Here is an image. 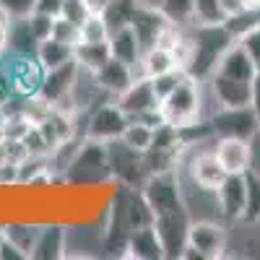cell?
<instances>
[{
    "instance_id": "22",
    "label": "cell",
    "mask_w": 260,
    "mask_h": 260,
    "mask_svg": "<svg viewBox=\"0 0 260 260\" xmlns=\"http://www.w3.org/2000/svg\"><path fill=\"white\" fill-rule=\"evenodd\" d=\"M138 76H146V78H156L161 73H169V71H177L175 68V60H172V52L164 50V47H148L143 50L141 60H138Z\"/></svg>"
},
{
    "instance_id": "9",
    "label": "cell",
    "mask_w": 260,
    "mask_h": 260,
    "mask_svg": "<svg viewBox=\"0 0 260 260\" xmlns=\"http://www.w3.org/2000/svg\"><path fill=\"white\" fill-rule=\"evenodd\" d=\"M213 136H237V138H252L260 130V117L252 112V107H219L208 117Z\"/></svg>"
},
{
    "instance_id": "11",
    "label": "cell",
    "mask_w": 260,
    "mask_h": 260,
    "mask_svg": "<svg viewBox=\"0 0 260 260\" xmlns=\"http://www.w3.org/2000/svg\"><path fill=\"white\" fill-rule=\"evenodd\" d=\"M78 76V62L76 57L71 62L60 65V68L45 71L42 76V86L39 94L45 96L55 110H71V91H73V81Z\"/></svg>"
},
{
    "instance_id": "12",
    "label": "cell",
    "mask_w": 260,
    "mask_h": 260,
    "mask_svg": "<svg viewBox=\"0 0 260 260\" xmlns=\"http://www.w3.org/2000/svg\"><path fill=\"white\" fill-rule=\"evenodd\" d=\"M221 219L226 224H242L245 221V206H247V182L245 175H226V180L216 190Z\"/></svg>"
},
{
    "instance_id": "36",
    "label": "cell",
    "mask_w": 260,
    "mask_h": 260,
    "mask_svg": "<svg viewBox=\"0 0 260 260\" xmlns=\"http://www.w3.org/2000/svg\"><path fill=\"white\" fill-rule=\"evenodd\" d=\"M0 6L11 18H26L34 13L37 0H0Z\"/></svg>"
},
{
    "instance_id": "48",
    "label": "cell",
    "mask_w": 260,
    "mask_h": 260,
    "mask_svg": "<svg viewBox=\"0 0 260 260\" xmlns=\"http://www.w3.org/2000/svg\"><path fill=\"white\" fill-rule=\"evenodd\" d=\"M0 240H3V224H0Z\"/></svg>"
},
{
    "instance_id": "3",
    "label": "cell",
    "mask_w": 260,
    "mask_h": 260,
    "mask_svg": "<svg viewBox=\"0 0 260 260\" xmlns=\"http://www.w3.org/2000/svg\"><path fill=\"white\" fill-rule=\"evenodd\" d=\"M65 182L71 185H102L110 182V164H107V143L86 141L81 143L78 154L73 156L71 167L62 175Z\"/></svg>"
},
{
    "instance_id": "41",
    "label": "cell",
    "mask_w": 260,
    "mask_h": 260,
    "mask_svg": "<svg viewBox=\"0 0 260 260\" xmlns=\"http://www.w3.org/2000/svg\"><path fill=\"white\" fill-rule=\"evenodd\" d=\"M250 148H252V159H250V172L260 177V130L250 138Z\"/></svg>"
},
{
    "instance_id": "46",
    "label": "cell",
    "mask_w": 260,
    "mask_h": 260,
    "mask_svg": "<svg viewBox=\"0 0 260 260\" xmlns=\"http://www.w3.org/2000/svg\"><path fill=\"white\" fill-rule=\"evenodd\" d=\"M159 3L161 0H138V6H143V8H159Z\"/></svg>"
},
{
    "instance_id": "27",
    "label": "cell",
    "mask_w": 260,
    "mask_h": 260,
    "mask_svg": "<svg viewBox=\"0 0 260 260\" xmlns=\"http://www.w3.org/2000/svg\"><path fill=\"white\" fill-rule=\"evenodd\" d=\"M172 60H175V68L182 73H192L195 65V55H198V45H195V37L190 29H182V34L177 37V42L172 45Z\"/></svg>"
},
{
    "instance_id": "13",
    "label": "cell",
    "mask_w": 260,
    "mask_h": 260,
    "mask_svg": "<svg viewBox=\"0 0 260 260\" xmlns=\"http://www.w3.org/2000/svg\"><path fill=\"white\" fill-rule=\"evenodd\" d=\"M213 151L219 156L221 167L226 169V175H245V172H250V159H252L250 138L221 136L213 141Z\"/></svg>"
},
{
    "instance_id": "4",
    "label": "cell",
    "mask_w": 260,
    "mask_h": 260,
    "mask_svg": "<svg viewBox=\"0 0 260 260\" xmlns=\"http://www.w3.org/2000/svg\"><path fill=\"white\" fill-rule=\"evenodd\" d=\"M190 31L195 37V45H198V55H195V65H192L190 76L208 78L216 68V62H219V57L224 55V50L234 42V37L226 31L224 21L221 24H192Z\"/></svg>"
},
{
    "instance_id": "39",
    "label": "cell",
    "mask_w": 260,
    "mask_h": 260,
    "mask_svg": "<svg viewBox=\"0 0 260 260\" xmlns=\"http://www.w3.org/2000/svg\"><path fill=\"white\" fill-rule=\"evenodd\" d=\"M37 13H45V16H52L57 18L60 11H62V0H37Z\"/></svg>"
},
{
    "instance_id": "7",
    "label": "cell",
    "mask_w": 260,
    "mask_h": 260,
    "mask_svg": "<svg viewBox=\"0 0 260 260\" xmlns=\"http://www.w3.org/2000/svg\"><path fill=\"white\" fill-rule=\"evenodd\" d=\"M125 125H127V115L117 107L115 99H107L86 115L83 138L96 141V143H110V141H117L122 136Z\"/></svg>"
},
{
    "instance_id": "32",
    "label": "cell",
    "mask_w": 260,
    "mask_h": 260,
    "mask_svg": "<svg viewBox=\"0 0 260 260\" xmlns=\"http://www.w3.org/2000/svg\"><path fill=\"white\" fill-rule=\"evenodd\" d=\"M52 37L60 39V42H68V45L76 47V45H78V26L73 24V21L57 16V18H55V24H52Z\"/></svg>"
},
{
    "instance_id": "38",
    "label": "cell",
    "mask_w": 260,
    "mask_h": 260,
    "mask_svg": "<svg viewBox=\"0 0 260 260\" xmlns=\"http://www.w3.org/2000/svg\"><path fill=\"white\" fill-rule=\"evenodd\" d=\"M0 260H29V257L21 252L13 242H8L3 237V240H0Z\"/></svg>"
},
{
    "instance_id": "23",
    "label": "cell",
    "mask_w": 260,
    "mask_h": 260,
    "mask_svg": "<svg viewBox=\"0 0 260 260\" xmlns=\"http://www.w3.org/2000/svg\"><path fill=\"white\" fill-rule=\"evenodd\" d=\"M73 57L81 68L99 71L102 65L112 57V50H110V42H78L73 47Z\"/></svg>"
},
{
    "instance_id": "6",
    "label": "cell",
    "mask_w": 260,
    "mask_h": 260,
    "mask_svg": "<svg viewBox=\"0 0 260 260\" xmlns=\"http://www.w3.org/2000/svg\"><path fill=\"white\" fill-rule=\"evenodd\" d=\"M0 73L8 78L13 96H24V99H26V96H31V94H39L45 68L37 62L34 55L6 52V57L0 60Z\"/></svg>"
},
{
    "instance_id": "10",
    "label": "cell",
    "mask_w": 260,
    "mask_h": 260,
    "mask_svg": "<svg viewBox=\"0 0 260 260\" xmlns=\"http://www.w3.org/2000/svg\"><path fill=\"white\" fill-rule=\"evenodd\" d=\"M187 226H190V213L187 208H177V211H167L154 216V229L159 234V240L164 245V255L167 257H180L187 242Z\"/></svg>"
},
{
    "instance_id": "17",
    "label": "cell",
    "mask_w": 260,
    "mask_h": 260,
    "mask_svg": "<svg viewBox=\"0 0 260 260\" xmlns=\"http://www.w3.org/2000/svg\"><path fill=\"white\" fill-rule=\"evenodd\" d=\"M34 260H60L65 257V221H45L39 229L37 245L31 250Z\"/></svg>"
},
{
    "instance_id": "44",
    "label": "cell",
    "mask_w": 260,
    "mask_h": 260,
    "mask_svg": "<svg viewBox=\"0 0 260 260\" xmlns=\"http://www.w3.org/2000/svg\"><path fill=\"white\" fill-rule=\"evenodd\" d=\"M8 52V29H0V60Z\"/></svg>"
},
{
    "instance_id": "19",
    "label": "cell",
    "mask_w": 260,
    "mask_h": 260,
    "mask_svg": "<svg viewBox=\"0 0 260 260\" xmlns=\"http://www.w3.org/2000/svg\"><path fill=\"white\" fill-rule=\"evenodd\" d=\"M164 24H167V18L159 13V8H143V6L136 8L133 21H130V26L136 29V34H138V39H141L143 50H148V47L156 45V39H159Z\"/></svg>"
},
{
    "instance_id": "35",
    "label": "cell",
    "mask_w": 260,
    "mask_h": 260,
    "mask_svg": "<svg viewBox=\"0 0 260 260\" xmlns=\"http://www.w3.org/2000/svg\"><path fill=\"white\" fill-rule=\"evenodd\" d=\"M237 42H242V47L247 50L252 65H255V71H260V24L255 29H250L242 39H237Z\"/></svg>"
},
{
    "instance_id": "26",
    "label": "cell",
    "mask_w": 260,
    "mask_h": 260,
    "mask_svg": "<svg viewBox=\"0 0 260 260\" xmlns=\"http://www.w3.org/2000/svg\"><path fill=\"white\" fill-rule=\"evenodd\" d=\"M159 13L180 29H190L195 24V0H161Z\"/></svg>"
},
{
    "instance_id": "2",
    "label": "cell",
    "mask_w": 260,
    "mask_h": 260,
    "mask_svg": "<svg viewBox=\"0 0 260 260\" xmlns=\"http://www.w3.org/2000/svg\"><path fill=\"white\" fill-rule=\"evenodd\" d=\"M229 250V224L221 219H192L187 226V242L182 260H219Z\"/></svg>"
},
{
    "instance_id": "16",
    "label": "cell",
    "mask_w": 260,
    "mask_h": 260,
    "mask_svg": "<svg viewBox=\"0 0 260 260\" xmlns=\"http://www.w3.org/2000/svg\"><path fill=\"white\" fill-rule=\"evenodd\" d=\"M94 76H96V81H99V86L104 89V94L107 96H112V99H117L130 83L136 81V68L133 65H127V62H122V60H117V57H110L99 71H94Z\"/></svg>"
},
{
    "instance_id": "14",
    "label": "cell",
    "mask_w": 260,
    "mask_h": 260,
    "mask_svg": "<svg viewBox=\"0 0 260 260\" xmlns=\"http://www.w3.org/2000/svg\"><path fill=\"white\" fill-rule=\"evenodd\" d=\"M120 257H133V260H164V245L159 240V234L154 229V224L148 226H138L127 234L125 247L120 252Z\"/></svg>"
},
{
    "instance_id": "30",
    "label": "cell",
    "mask_w": 260,
    "mask_h": 260,
    "mask_svg": "<svg viewBox=\"0 0 260 260\" xmlns=\"http://www.w3.org/2000/svg\"><path fill=\"white\" fill-rule=\"evenodd\" d=\"M245 182H247V206L242 224H260V177L252 172H245Z\"/></svg>"
},
{
    "instance_id": "21",
    "label": "cell",
    "mask_w": 260,
    "mask_h": 260,
    "mask_svg": "<svg viewBox=\"0 0 260 260\" xmlns=\"http://www.w3.org/2000/svg\"><path fill=\"white\" fill-rule=\"evenodd\" d=\"M34 57H37V62H39L45 71H52V68H60V65H65V62L73 60V45H68V42H60V39H55V37H47V39H42L39 45H37Z\"/></svg>"
},
{
    "instance_id": "45",
    "label": "cell",
    "mask_w": 260,
    "mask_h": 260,
    "mask_svg": "<svg viewBox=\"0 0 260 260\" xmlns=\"http://www.w3.org/2000/svg\"><path fill=\"white\" fill-rule=\"evenodd\" d=\"M8 24H11V16L3 11V6H0V29H8Z\"/></svg>"
},
{
    "instance_id": "20",
    "label": "cell",
    "mask_w": 260,
    "mask_h": 260,
    "mask_svg": "<svg viewBox=\"0 0 260 260\" xmlns=\"http://www.w3.org/2000/svg\"><path fill=\"white\" fill-rule=\"evenodd\" d=\"M110 50H112V57H117V60H122L127 65H133V68H138V60L143 55V45H141L136 29L130 24L110 34Z\"/></svg>"
},
{
    "instance_id": "28",
    "label": "cell",
    "mask_w": 260,
    "mask_h": 260,
    "mask_svg": "<svg viewBox=\"0 0 260 260\" xmlns=\"http://www.w3.org/2000/svg\"><path fill=\"white\" fill-rule=\"evenodd\" d=\"M138 8V0H110V6L104 8V21L107 26H110V34L127 26L130 21H133V13Z\"/></svg>"
},
{
    "instance_id": "33",
    "label": "cell",
    "mask_w": 260,
    "mask_h": 260,
    "mask_svg": "<svg viewBox=\"0 0 260 260\" xmlns=\"http://www.w3.org/2000/svg\"><path fill=\"white\" fill-rule=\"evenodd\" d=\"M89 13H91V11L86 8L83 0H62V11H60V16H62V18H68V21H73L76 26H81Z\"/></svg>"
},
{
    "instance_id": "8",
    "label": "cell",
    "mask_w": 260,
    "mask_h": 260,
    "mask_svg": "<svg viewBox=\"0 0 260 260\" xmlns=\"http://www.w3.org/2000/svg\"><path fill=\"white\" fill-rule=\"evenodd\" d=\"M107 164H110V177L122 187H141L146 180L143 154L125 146L120 138L107 143Z\"/></svg>"
},
{
    "instance_id": "43",
    "label": "cell",
    "mask_w": 260,
    "mask_h": 260,
    "mask_svg": "<svg viewBox=\"0 0 260 260\" xmlns=\"http://www.w3.org/2000/svg\"><path fill=\"white\" fill-rule=\"evenodd\" d=\"M83 3L91 13H104V8L110 6V0H83Z\"/></svg>"
},
{
    "instance_id": "29",
    "label": "cell",
    "mask_w": 260,
    "mask_h": 260,
    "mask_svg": "<svg viewBox=\"0 0 260 260\" xmlns=\"http://www.w3.org/2000/svg\"><path fill=\"white\" fill-rule=\"evenodd\" d=\"M78 42H110V26L102 13H89L78 26Z\"/></svg>"
},
{
    "instance_id": "47",
    "label": "cell",
    "mask_w": 260,
    "mask_h": 260,
    "mask_svg": "<svg viewBox=\"0 0 260 260\" xmlns=\"http://www.w3.org/2000/svg\"><path fill=\"white\" fill-rule=\"evenodd\" d=\"M250 6L252 8H260V0H250Z\"/></svg>"
},
{
    "instance_id": "31",
    "label": "cell",
    "mask_w": 260,
    "mask_h": 260,
    "mask_svg": "<svg viewBox=\"0 0 260 260\" xmlns=\"http://www.w3.org/2000/svg\"><path fill=\"white\" fill-rule=\"evenodd\" d=\"M219 0H195V24H221Z\"/></svg>"
},
{
    "instance_id": "1",
    "label": "cell",
    "mask_w": 260,
    "mask_h": 260,
    "mask_svg": "<svg viewBox=\"0 0 260 260\" xmlns=\"http://www.w3.org/2000/svg\"><path fill=\"white\" fill-rule=\"evenodd\" d=\"M159 112L161 120L172 127H185L206 117V89H203V78H195L185 73L180 83L172 89L161 102H159Z\"/></svg>"
},
{
    "instance_id": "18",
    "label": "cell",
    "mask_w": 260,
    "mask_h": 260,
    "mask_svg": "<svg viewBox=\"0 0 260 260\" xmlns=\"http://www.w3.org/2000/svg\"><path fill=\"white\" fill-rule=\"evenodd\" d=\"M213 73H221V76H229V78H240V81H252L255 76V65L247 55V50L242 47V42H232V45L224 50V55L216 62Z\"/></svg>"
},
{
    "instance_id": "15",
    "label": "cell",
    "mask_w": 260,
    "mask_h": 260,
    "mask_svg": "<svg viewBox=\"0 0 260 260\" xmlns=\"http://www.w3.org/2000/svg\"><path fill=\"white\" fill-rule=\"evenodd\" d=\"M206 83L219 107H250V81L211 73L206 78Z\"/></svg>"
},
{
    "instance_id": "25",
    "label": "cell",
    "mask_w": 260,
    "mask_h": 260,
    "mask_svg": "<svg viewBox=\"0 0 260 260\" xmlns=\"http://www.w3.org/2000/svg\"><path fill=\"white\" fill-rule=\"evenodd\" d=\"M154 130H156L154 125H148L143 120H127L120 141L125 146H130L133 151H138V154H146L151 148V143H154Z\"/></svg>"
},
{
    "instance_id": "5",
    "label": "cell",
    "mask_w": 260,
    "mask_h": 260,
    "mask_svg": "<svg viewBox=\"0 0 260 260\" xmlns=\"http://www.w3.org/2000/svg\"><path fill=\"white\" fill-rule=\"evenodd\" d=\"M115 102L127 115V120H143L154 127H159L164 122L161 112H159V96L154 91V83L146 76H136V81L130 83Z\"/></svg>"
},
{
    "instance_id": "24",
    "label": "cell",
    "mask_w": 260,
    "mask_h": 260,
    "mask_svg": "<svg viewBox=\"0 0 260 260\" xmlns=\"http://www.w3.org/2000/svg\"><path fill=\"white\" fill-rule=\"evenodd\" d=\"M37 37L29 26V16L26 18H11L8 24V52H18V55H34L37 50Z\"/></svg>"
},
{
    "instance_id": "42",
    "label": "cell",
    "mask_w": 260,
    "mask_h": 260,
    "mask_svg": "<svg viewBox=\"0 0 260 260\" xmlns=\"http://www.w3.org/2000/svg\"><path fill=\"white\" fill-rule=\"evenodd\" d=\"M13 96V91H11V83H8V78L0 73V107H3L8 99Z\"/></svg>"
},
{
    "instance_id": "40",
    "label": "cell",
    "mask_w": 260,
    "mask_h": 260,
    "mask_svg": "<svg viewBox=\"0 0 260 260\" xmlns=\"http://www.w3.org/2000/svg\"><path fill=\"white\" fill-rule=\"evenodd\" d=\"M250 107H252V112L260 117V71H255V76L250 81Z\"/></svg>"
},
{
    "instance_id": "34",
    "label": "cell",
    "mask_w": 260,
    "mask_h": 260,
    "mask_svg": "<svg viewBox=\"0 0 260 260\" xmlns=\"http://www.w3.org/2000/svg\"><path fill=\"white\" fill-rule=\"evenodd\" d=\"M52 24H55V18H52V16L37 13V11H34L31 16H29V26H31V31H34L37 42L47 39V37H52Z\"/></svg>"
},
{
    "instance_id": "37",
    "label": "cell",
    "mask_w": 260,
    "mask_h": 260,
    "mask_svg": "<svg viewBox=\"0 0 260 260\" xmlns=\"http://www.w3.org/2000/svg\"><path fill=\"white\" fill-rule=\"evenodd\" d=\"M250 6V0H219V11H221V18H234V16H240L245 13Z\"/></svg>"
}]
</instances>
